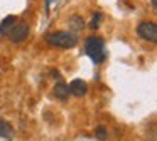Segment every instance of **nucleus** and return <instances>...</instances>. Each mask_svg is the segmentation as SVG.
<instances>
[{
	"label": "nucleus",
	"instance_id": "obj_4",
	"mask_svg": "<svg viewBox=\"0 0 157 141\" xmlns=\"http://www.w3.org/2000/svg\"><path fill=\"white\" fill-rule=\"evenodd\" d=\"M7 35H9V39H10L14 44L24 42V40L27 39V35H29V27H27V24H24V22H15L14 25H12V29L7 32Z\"/></svg>",
	"mask_w": 157,
	"mask_h": 141
},
{
	"label": "nucleus",
	"instance_id": "obj_3",
	"mask_svg": "<svg viewBox=\"0 0 157 141\" xmlns=\"http://www.w3.org/2000/svg\"><path fill=\"white\" fill-rule=\"evenodd\" d=\"M137 34H139L140 39L147 40V42H157V25L155 22H150V20H144L139 24L137 27Z\"/></svg>",
	"mask_w": 157,
	"mask_h": 141
},
{
	"label": "nucleus",
	"instance_id": "obj_2",
	"mask_svg": "<svg viewBox=\"0 0 157 141\" xmlns=\"http://www.w3.org/2000/svg\"><path fill=\"white\" fill-rule=\"evenodd\" d=\"M46 42L54 47L71 49V47H75L78 44V37L71 32H66V30H58V32H49L46 35Z\"/></svg>",
	"mask_w": 157,
	"mask_h": 141
},
{
	"label": "nucleus",
	"instance_id": "obj_11",
	"mask_svg": "<svg viewBox=\"0 0 157 141\" xmlns=\"http://www.w3.org/2000/svg\"><path fill=\"white\" fill-rule=\"evenodd\" d=\"M95 136L98 138V139H106V138H108V129L103 128V126H98L95 129Z\"/></svg>",
	"mask_w": 157,
	"mask_h": 141
},
{
	"label": "nucleus",
	"instance_id": "obj_8",
	"mask_svg": "<svg viewBox=\"0 0 157 141\" xmlns=\"http://www.w3.org/2000/svg\"><path fill=\"white\" fill-rule=\"evenodd\" d=\"M69 27L73 30H81L85 27V20H83L81 15H71L69 17Z\"/></svg>",
	"mask_w": 157,
	"mask_h": 141
},
{
	"label": "nucleus",
	"instance_id": "obj_13",
	"mask_svg": "<svg viewBox=\"0 0 157 141\" xmlns=\"http://www.w3.org/2000/svg\"><path fill=\"white\" fill-rule=\"evenodd\" d=\"M51 2H52V0H48V2H46V7H48L46 10H49V5H51Z\"/></svg>",
	"mask_w": 157,
	"mask_h": 141
},
{
	"label": "nucleus",
	"instance_id": "obj_10",
	"mask_svg": "<svg viewBox=\"0 0 157 141\" xmlns=\"http://www.w3.org/2000/svg\"><path fill=\"white\" fill-rule=\"evenodd\" d=\"M101 19H103V13L101 12H95L93 17H91V22H90V27H91V29H98Z\"/></svg>",
	"mask_w": 157,
	"mask_h": 141
},
{
	"label": "nucleus",
	"instance_id": "obj_1",
	"mask_svg": "<svg viewBox=\"0 0 157 141\" xmlns=\"http://www.w3.org/2000/svg\"><path fill=\"white\" fill-rule=\"evenodd\" d=\"M85 52L95 64H101L106 59L105 42L98 37H88L85 42Z\"/></svg>",
	"mask_w": 157,
	"mask_h": 141
},
{
	"label": "nucleus",
	"instance_id": "obj_12",
	"mask_svg": "<svg viewBox=\"0 0 157 141\" xmlns=\"http://www.w3.org/2000/svg\"><path fill=\"white\" fill-rule=\"evenodd\" d=\"M150 3H152V9H155V7H157V0H150Z\"/></svg>",
	"mask_w": 157,
	"mask_h": 141
},
{
	"label": "nucleus",
	"instance_id": "obj_5",
	"mask_svg": "<svg viewBox=\"0 0 157 141\" xmlns=\"http://www.w3.org/2000/svg\"><path fill=\"white\" fill-rule=\"evenodd\" d=\"M69 94H75L76 97H83L86 92H88V86H86L85 81L81 79H75L69 82Z\"/></svg>",
	"mask_w": 157,
	"mask_h": 141
},
{
	"label": "nucleus",
	"instance_id": "obj_9",
	"mask_svg": "<svg viewBox=\"0 0 157 141\" xmlns=\"http://www.w3.org/2000/svg\"><path fill=\"white\" fill-rule=\"evenodd\" d=\"M12 136V126L7 121L0 119V138H10Z\"/></svg>",
	"mask_w": 157,
	"mask_h": 141
},
{
	"label": "nucleus",
	"instance_id": "obj_7",
	"mask_svg": "<svg viewBox=\"0 0 157 141\" xmlns=\"http://www.w3.org/2000/svg\"><path fill=\"white\" fill-rule=\"evenodd\" d=\"M52 92H54V96L58 97V99H66V97L69 96V87L66 86L64 82H58L54 86V89H52Z\"/></svg>",
	"mask_w": 157,
	"mask_h": 141
},
{
	"label": "nucleus",
	"instance_id": "obj_6",
	"mask_svg": "<svg viewBox=\"0 0 157 141\" xmlns=\"http://www.w3.org/2000/svg\"><path fill=\"white\" fill-rule=\"evenodd\" d=\"M17 22V17L15 15H7L2 22H0V34H4V35H7V32L12 29V25Z\"/></svg>",
	"mask_w": 157,
	"mask_h": 141
}]
</instances>
